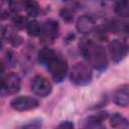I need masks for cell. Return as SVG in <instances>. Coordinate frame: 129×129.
I'll list each match as a JSON object with an SVG mask.
<instances>
[{"label":"cell","instance_id":"cell-9","mask_svg":"<svg viewBox=\"0 0 129 129\" xmlns=\"http://www.w3.org/2000/svg\"><path fill=\"white\" fill-rule=\"evenodd\" d=\"M77 29L82 33H90L95 29V21L91 16L83 15L77 21Z\"/></svg>","mask_w":129,"mask_h":129},{"label":"cell","instance_id":"cell-23","mask_svg":"<svg viewBox=\"0 0 129 129\" xmlns=\"http://www.w3.org/2000/svg\"><path fill=\"white\" fill-rule=\"evenodd\" d=\"M3 89H4V79H2L0 77V94H1V92H2Z\"/></svg>","mask_w":129,"mask_h":129},{"label":"cell","instance_id":"cell-5","mask_svg":"<svg viewBox=\"0 0 129 129\" xmlns=\"http://www.w3.org/2000/svg\"><path fill=\"white\" fill-rule=\"evenodd\" d=\"M109 52L114 62H120L128 52L127 44L119 39H114L109 43Z\"/></svg>","mask_w":129,"mask_h":129},{"label":"cell","instance_id":"cell-12","mask_svg":"<svg viewBox=\"0 0 129 129\" xmlns=\"http://www.w3.org/2000/svg\"><path fill=\"white\" fill-rule=\"evenodd\" d=\"M110 125L113 128H128L129 127V123L127 121V119L122 116L121 114H114L111 119H110Z\"/></svg>","mask_w":129,"mask_h":129},{"label":"cell","instance_id":"cell-11","mask_svg":"<svg viewBox=\"0 0 129 129\" xmlns=\"http://www.w3.org/2000/svg\"><path fill=\"white\" fill-rule=\"evenodd\" d=\"M55 52L53 49L48 48V47H43L38 51L37 57H38V61L42 64H48L54 57H55Z\"/></svg>","mask_w":129,"mask_h":129},{"label":"cell","instance_id":"cell-13","mask_svg":"<svg viewBox=\"0 0 129 129\" xmlns=\"http://www.w3.org/2000/svg\"><path fill=\"white\" fill-rule=\"evenodd\" d=\"M115 12L121 17L129 16V4L128 0H118L115 6Z\"/></svg>","mask_w":129,"mask_h":129},{"label":"cell","instance_id":"cell-24","mask_svg":"<svg viewBox=\"0 0 129 129\" xmlns=\"http://www.w3.org/2000/svg\"><path fill=\"white\" fill-rule=\"evenodd\" d=\"M4 69H5V68H4V64H3V63L0 61V75H1V74L4 72Z\"/></svg>","mask_w":129,"mask_h":129},{"label":"cell","instance_id":"cell-8","mask_svg":"<svg viewBox=\"0 0 129 129\" xmlns=\"http://www.w3.org/2000/svg\"><path fill=\"white\" fill-rule=\"evenodd\" d=\"M4 89L8 94H15L20 89V79L15 73H10L4 78Z\"/></svg>","mask_w":129,"mask_h":129},{"label":"cell","instance_id":"cell-10","mask_svg":"<svg viewBox=\"0 0 129 129\" xmlns=\"http://www.w3.org/2000/svg\"><path fill=\"white\" fill-rule=\"evenodd\" d=\"M114 102L123 108H126L129 105V91H128V85H124L121 88H119L113 96Z\"/></svg>","mask_w":129,"mask_h":129},{"label":"cell","instance_id":"cell-17","mask_svg":"<svg viewBox=\"0 0 129 129\" xmlns=\"http://www.w3.org/2000/svg\"><path fill=\"white\" fill-rule=\"evenodd\" d=\"M4 36L6 39H8L11 43L13 44H16V40L17 39H20V37L17 35L16 31L14 30V28L12 27H7L4 31Z\"/></svg>","mask_w":129,"mask_h":129},{"label":"cell","instance_id":"cell-7","mask_svg":"<svg viewBox=\"0 0 129 129\" xmlns=\"http://www.w3.org/2000/svg\"><path fill=\"white\" fill-rule=\"evenodd\" d=\"M58 34V23L54 20H47L40 28V38L43 42H51Z\"/></svg>","mask_w":129,"mask_h":129},{"label":"cell","instance_id":"cell-22","mask_svg":"<svg viewBox=\"0 0 129 129\" xmlns=\"http://www.w3.org/2000/svg\"><path fill=\"white\" fill-rule=\"evenodd\" d=\"M59 128H74V124L71 121H63L58 125Z\"/></svg>","mask_w":129,"mask_h":129},{"label":"cell","instance_id":"cell-2","mask_svg":"<svg viewBox=\"0 0 129 129\" xmlns=\"http://www.w3.org/2000/svg\"><path fill=\"white\" fill-rule=\"evenodd\" d=\"M93 74L89 64L85 62H78L74 66L71 72V81L75 85L85 86L92 80Z\"/></svg>","mask_w":129,"mask_h":129},{"label":"cell","instance_id":"cell-16","mask_svg":"<svg viewBox=\"0 0 129 129\" xmlns=\"http://www.w3.org/2000/svg\"><path fill=\"white\" fill-rule=\"evenodd\" d=\"M25 27H26V30H27V32H28L29 35L37 36V35L40 34V28H41V26H40L39 22L36 21V20H30V21H28L26 23Z\"/></svg>","mask_w":129,"mask_h":129},{"label":"cell","instance_id":"cell-25","mask_svg":"<svg viewBox=\"0 0 129 129\" xmlns=\"http://www.w3.org/2000/svg\"><path fill=\"white\" fill-rule=\"evenodd\" d=\"M2 47V39H1V37H0V48Z\"/></svg>","mask_w":129,"mask_h":129},{"label":"cell","instance_id":"cell-26","mask_svg":"<svg viewBox=\"0 0 129 129\" xmlns=\"http://www.w3.org/2000/svg\"><path fill=\"white\" fill-rule=\"evenodd\" d=\"M63 1H71V0H63Z\"/></svg>","mask_w":129,"mask_h":129},{"label":"cell","instance_id":"cell-15","mask_svg":"<svg viewBox=\"0 0 129 129\" xmlns=\"http://www.w3.org/2000/svg\"><path fill=\"white\" fill-rule=\"evenodd\" d=\"M107 117H108L107 112H100V113H98L96 115H93V116H91V117L88 118V120H87V124L88 125L87 126H90V127H92V126H98L103 121H105L107 119Z\"/></svg>","mask_w":129,"mask_h":129},{"label":"cell","instance_id":"cell-3","mask_svg":"<svg viewBox=\"0 0 129 129\" xmlns=\"http://www.w3.org/2000/svg\"><path fill=\"white\" fill-rule=\"evenodd\" d=\"M48 71L52 77V79L56 83L62 82V80L66 78L68 73V62L66 59L61 57L55 56L48 64H47Z\"/></svg>","mask_w":129,"mask_h":129},{"label":"cell","instance_id":"cell-21","mask_svg":"<svg viewBox=\"0 0 129 129\" xmlns=\"http://www.w3.org/2000/svg\"><path fill=\"white\" fill-rule=\"evenodd\" d=\"M95 36H96V38L99 39L100 41H103V40L106 38V33H105V31H103V30H101V29H97Z\"/></svg>","mask_w":129,"mask_h":129},{"label":"cell","instance_id":"cell-4","mask_svg":"<svg viewBox=\"0 0 129 129\" xmlns=\"http://www.w3.org/2000/svg\"><path fill=\"white\" fill-rule=\"evenodd\" d=\"M30 89L33 94L39 97H46L52 91L51 84L43 76H35L30 83Z\"/></svg>","mask_w":129,"mask_h":129},{"label":"cell","instance_id":"cell-6","mask_svg":"<svg viewBox=\"0 0 129 129\" xmlns=\"http://www.w3.org/2000/svg\"><path fill=\"white\" fill-rule=\"evenodd\" d=\"M11 107L16 111H28L36 108L38 106V101L35 98L29 96H19L11 100Z\"/></svg>","mask_w":129,"mask_h":129},{"label":"cell","instance_id":"cell-19","mask_svg":"<svg viewBox=\"0 0 129 129\" xmlns=\"http://www.w3.org/2000/svg\"><path fill=\"white\" fill-rule=\"evenodd\" d=\"M26 1L27 0H11V7L15 8V9L17 7V8L20 9V7H24L25 6Z\"/></svg>","mask_w":129,"mask_h":129},{"label":"cell","instance_id":"cell-14","mask_svg":"<svg viewBox=\"0 0 129 129\" xmlns=\"http://www.w3.org/2000/svg\"><path fill=\"white\" fill-rule=\"evenodd\" d=\"M24 8H25L26 13L29 16H32V17L37 16L39 14V12H40L39 5L35 0H27L26 3H25Z\"/></svg>","mask_w":129,"mask_h":129},{"label":"cell","instance_id":"cell-1","mask_svg":"<svg viewBox=\"0 0 129 129\" xmlns=\"http://www.w3.org/2000/svg\"><path fill=\"white\" fill-rule=\"evenodd\" d=\"M81 51L86 60L94 69L103 71L108 66V58L103 46L92 40H86L81 45Z\"/></svg>","mask_w":129,"mask_h":129},{"label":"cell","instance_id":"cell-18","mask_svg":"<svg viewBox=\"0 0 129 129\" xmlns=\"http://www.w3.org/2000/svg\"><path fill=\"white\" fill-rule=\"evenodd\" d=\"M13 22H14V24L17 26V27H19V28H22V27H24L25 25H26V19L23 17V16H21V15H16L14 18H13Z\"/></svg>","mask_w":129,"mask_h":129},{"label":"cell","instance_id":"cell-20","mask_svg":"<svg viewBox=\"0 0 129 129\" xmlns=\"http://www.w3.org/2000/svg\"><path fill=\"white\" fill-rule=\"evenodd\" d=\"M60 15H61V17H62L64 20H67V21H72L73 18H74L73 13H71L69 10H62L61 13H60Z\"/></svg>","mask_w":129,"mask_h":129}]
</instances>
